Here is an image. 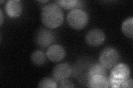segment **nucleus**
Wrapping results in <instances>:
<instances>
[{
	"label": "nucleus",
	"instance_id": "obj_1",
	"mask_svg": "<svg viewBox=\"0 0 133 88\" xmlns=\"http://www.w3.org/2000/svg\"><path fill=\"white\" fill-rule=\"evenodd\" d=\"M41 20L47 28H56L63 22V12L56 3H50L45 5L42 10Z\"/></svg>",
	"mask_w": 133,
	"mask_h": 88
},
{
	"label": "nucleus",
	"instance_id": "obj_2",
	"mask_svg": "<svg viewBox=\"0 0 133 88\" xmlns=\"http://www.w3.org/2000/svg\"><path fill=\"white\" fill-rule=\"evenodd\" d=\"M111 69L108 79L109 87L123 88L124 83L130 78V70L129 67L124 63H119L116 64Z\"/></svg>",
	"mask_w": 133,
	"mask_h": 88
},
{
	"label": "nucleus",
	"instance_id": "obj_3",
	"mask_svg": "<svg viewBox=\"0 0 133 88\" xmlns=\"http://www.w3.org/2000/svg\"><path fill=\"white\" fill-rule=\"evenodd\" d=\"M88 21V14L82 9H73L67 15V22L69 26L76 30H80L85 27Z\"/></svg>",
	"mask_w": 133,
	"mask_h": 88
},
{
	"label": "nucleus",
	"instance_id": "obj_4",
	"mask_svg": "<svg viewBox=\"0 0 133 88\" xmlns=\"http://www.w3.org/2000/svg\"><path fill=\"white\" fill-rule=\"evenodd\" d=\"M119 54L116 50L108 47L105 48L100 54L99 62L105 69H111L117 64Z\"/></svg>",
	"mask_w": 133,
	"mask_h": 88
},
{
	"label": "nucleus",
	"instance_id": "obj_5",
	"mask_svg": "<svg viewBox=\"0 0 133 88\" xmlns=\"http://www.w3.org/2000/svg\"><path fill=\"white\" fill-rule=\"evenodd\" d=\"M55 39V35L53 31L47 29L41 28L36 33L35 41L38 47L45 49L51 46Z\"/></svg>",
	"mask_w": 133,
	"mask_h": 88
},
{
	"label": "nucleus",
	"instance_id": "obj_6",
	"mask_svg": "<svg viewBox=\"0 0 133 88\" xmlns=\"http://www.w3.org/2000/svg\"><path fill=\"white\" fill-rule=\"evenodd\" d=\"M105 34L99 29H93L90 30L85 36L87 43L91 46H99L104 41Z\"/></svg>",
	"mask_w": 133,
	"mask_h": 88
},
{
	"label": "nucleus",
	"instance_id": "obj_7",
	"mask_svg": "<svg viewBox=\"0 0 133 88\" xmlns=\"http://www.w3.org/2000/svg\"><path fill=\"white\" fill-rule=\"evenodd\" d=\"M72 68L66 63H62L57 65L53 68L52 76L56 82H60L68 79L71 75Z\"/></svg>",
	"mask_w": 133,
	"mask_h": 88
},
{
	"label": "nucleus",
	"instance_id": "obj_8",
	"mask_svg": "<svg viewBox=\"0 0 133 88\" xmlns=\"http://www.w3.org/2000/svg\"><path fill=\"white\" fill-rule=\"evenodd\" d=\"M46 54L49 60L58 62L64 59L65 51L64 49L59 45H51L48 47Z\"/></svg>",
	"mask_w": 133,
	"mask_h": 88
},
{
	"label": "nucleus",
	"instance_id": "obj_9",
	"mask_svg": "<svg viewBox=\"0 0 133 88\" xmlns=\"http://www.w3.org/2000/svg\"><path fill=\"white\" fill-rule=\"evenodd\" d=\"M5 11L11 18L18 17L22 11L21 1L19 0H10L6 4Z\"/></svg>",
	"mask_w": 133,
	"mask_h": 88
},
{
	"label": "nucleus",
	"instance_id": "obj_10",
	"mask_svg": "<svg viewBox=\"0 0 133 88\" xmlns=\"http://www.w3.org/2000/svg\"><path fill=\"white\" fill-rule=\"evenodd\" d=\"M88 86L93 88H105L109 87V83L106 76L94 75L88 79Z\"/></svg>",
	"mask_w": 133,
	"mask_h": 88
},
{
	"label": "nucleus",
	"instance_id": "obj_11",
	"mask_svg": "<svg viewBox=\"0 0 133 88\" xmlns=\"http://www.w3.org/2000/svg\"><path fill=\"white\" fill-rule=\"evenodd\" d=\"M47 57V54L44 52L37 50L32 53L31 60L35 65L37 66H43L46 63Z\"/></svg>",
	"mask_w": 133,
	"mask_h": 88
},
{
	"label": "nucleus",
	"instance_id": "obj_12",
	"mask_svg": "<svg viewBox=\"0 0 133 88\" xmlns=\"http://www.w3.org/2000/svg\"><path fill=\"white\" fill-rule=\"evenodd\" d=\"M106 69L101 63H95L91 66L89 70L88 74H87V77L88 79L94 75H101L106 76L107 72Z\"/></svg>",
	"mask_w": 133,
	"mask_h": 88
},
{
	"label": "nucleus",
	"instance_id": "obj_13",
	"mask_svg": "<svg viewBox=\"0 0 133 88\" xmlns=\"http://www.w3.org/2000/svg\"><path fill=\"white\" fill-rule=\"evenodd\" d=\"M122 29L123 34L129 38L133 37V18L132 17L128 18L122 24Z\"/></svg>",
	"mask_w": 133,
	"mask_h": 88
},
{
	"label": "nucleus",
	"instance_id": "obj_14",
	"mask_svg": "<svg viewBox=\"0 0 133 88\" xmlns=\"http://www.w3.org/2000/svg\"><path fill=\"white\" fill-rule=\"evenodd\" d=\"M78 2L77 0H59L55 1L57 5L65 10L76 9L77 7Z\"/></svg>",
	"mask_w": 133,
	"mask_h": 88
},
{
	"label": "nucleus",
	"instance_id": "obj_15",
	"mask_svg": "<svg viewBox=\"0 0 133 88\" xmlns=\"http://www.w3.org/2000/svg\"><path fill=\"white\" fill-rule=\"evenodd\" d=\"M57 86L56 81L54 78L45 77L40 81L38 85V87L56 88Z\"/></svg>",
	"mask_w": 133,
	"mask_h": 88
},
{
	"label": "nucleus",
	"instance_id": "obj_16",
	"mask_svg": "<svg viewBox=\"0 0 133 88\" xmlns=\"http://www.w3.org/2000/svg\"><path fill=\"white\" fill-rule=\"evenodd\" d=\"M58 87H74L73 83L68 79H66L64 80L59 82V84L57 86Z\"/></svg>",
	"mask_w": 133,
	"mask_h": 88
},
{
	"label": "nucleus",
	"instance_id": "obj_17",
	"mask_svg": "<svg viewBox=\"0 0 133 88\" xmlns=\"http://www.w3.org/2000/svg\"><path fill=\"white\" fill-rule=\"evenodd\" d=\"M132 79L131 78H129L127 81L124 83L123 88H132L133 86L132 85Z\"/></svg>",
	"mask_w": 133,
	"mask_h": 88
},
{
	"label": "nucleus",
	"instance_id": "obj_18",
	"mask_svg": "<svg viewBox=\"0 0 133 88\" xmlns=\"http://www.w3.org/2000/svg\"><path fill=\"white\" fill-rule=\"evenodd\" d=\"M0 15H1V21H0V25L2 26V24L3 23V17L2 11L1 10H0Z\"/></svg>",
	"mask_w": 133,
	"mask_h": 88
},
{
	"label": "nucleus",
	"instance_id": "obj_19",
	"mask_svg": "<svg viewBox=\"0 0 133 88\" xmlns=\"http://www.w3.org/2000/svg\"><path fill=\"white\" fill-rule=\"evenodd\" d=\"M48 1H39V2H43V3H45V2H47Z\"/></svg>",
	"mask_w": 133,
	"mask_h": 88
},
{
	"label": "nucleus",
	"instance_id": "obj_20",
	"mask_svg": "<svg viewBox=\"0 0 133 88\" xmlns=\"http://www.w3.org/2000/svg\"><path fill=\"white\" fill-rule=\"evenodd\" d=\"M3 2H5V1H1V3H3Z\"/></svg>",
	"mask_w": 133,
	"mask_h": 88
}]
</instances>
